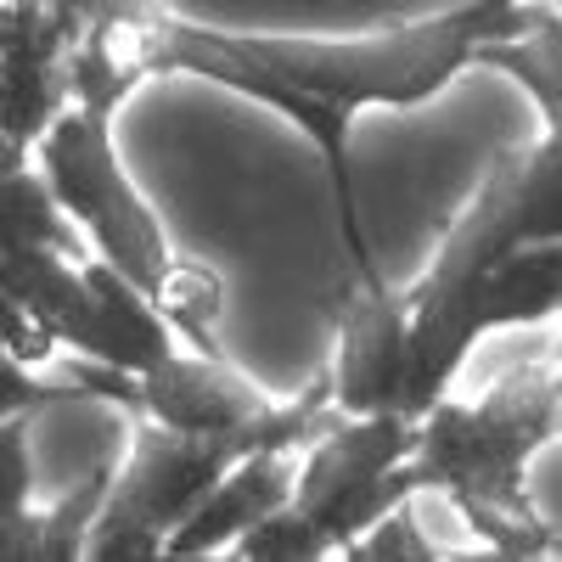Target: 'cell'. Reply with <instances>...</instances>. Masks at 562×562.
I'll list each match as a JSON object with an SVG mask.
<instances>
[{
    "instance_id": "1",
    "label": "cell",
    "mask_w": 562,
    "mask_h": 562,
    "mask_svg": "<svg viewBox=\"0 0 562 562\" xmlns=\"http://www.w3.org/2000/svg\"><path fill=\"white\" fill-rule=\"evenodd\" d=\"M551 0H467L456 12L349 34V40H304V34H214L198 23L164 18L158 29V74H198L237 97L288 119L326 164L333 203L349 259L360 281H383L371 243L360 231L355 164H349V119L360 108H416L473 68V52L490 40L529 34L551 23Z\"/></svg>"
},
{
    "instance_id": "2",
    "label": "cell",
    "mask_w": 562,
    "mask_h": 562,
    "mask_svg": "<svg viewBox=\"0 0 562 562\" xmlns=\"http://www.w3.org/2000/svg\"><path fill=\"white\" fill-rule=\"evenodd\" d=\"M557 434V366H518L479 400L439 394L416 416L411 461L479 546L501 557H557V529L529 501V456Z\"/></svg>"
},
{
    "instance_id": "3",
    "label": "cell",
    "mask_w": 562,
    "mask_h": 562,
    "mask_svg": "<svg viewBox=\"0 0 562 562\" xmlns=\"http://www.w3.org/2000/svg\"><path fill=\"white\" fill-rule=\"evenodd\" d=\"M524 164H529V147H506V153L490 158L484 186L473 192V203L456 214V225L445 231V248H439L434 270L400 299L405 326H411V371H405L400 411L411 422L439 394H450L461 360L479 344L473 326H467L479 281L506 248L524 243Z\"/></svg>"
},
{
    "instance_id": "4",
    "label": "cell",
    "mask_w": 562,
    "mask_h": 562,
    "mask_svg": "<svg viewBox=\"0 0 562 562\" xmlns=\"http://www.w3.org/2000/svg\"><path fill=\"white\" fill-rule=\"evenodd\" d=\"M34 164L52 186L57 209L90 237L97 259H108L124 281H135L140 293H153V281L169 270V237L147 198L135 192V180L119 164L113 147V119L90 108H63L34 140Z\"/></svg>"
},
{
    "instance_id": "5",
    "label": "cell",
    "mask_w": 562,
    "mask_h": 562,
    "mask_svg": "<svg viewBox=\"0 0 562 562\" xmlns=\"http://www.w3.org/2000/svg\"><path fill=\"white\" fill-rule=\"evenodd\" d=\"M74 23L63 0H0V135L34 140L68 108Z\"/></svg>"
},
{
    "instance_id": "6",
    "label": "cell",
    "mask_w": 562,
    "mask_h": 562,
    "mask_svg": "<svg viewBox=\"0 0 562 562\" xmlns=\"http://www.w3.org/2000/svg\"><path fill=\"white\" fill-rule=\"evenodd\" d=\"M405 371H411V326L405 304L383 281H360L338 321V360L326 371V400L344 416L371 411H400L405 400Z\"/></svg>"
},
{
    "instance_id": "7",
    "label": "cell",
    "mask_w": 562,
    "mask_h": 562,
    "mask_svg": "<svg viewBox=\"0 0 562 562\" xmlns=\"http://www.w3.org/2000/svg\"><path fill=\"white\" fill-rule=\"evenodd\" d=\"M416 445V422L405 411H371V416H344L333 434H321L315 445L299 450V473H293V506L315 529L333 512L360 495L366 484H378L394 461H405Z\"/></svg>"
},
{
    "instance_id": "8",
    "label": "cell",
    "mask_w": 562,
    "mask_h": 562,
    "mask_svg": "<svg viewBox=\"0 0 562 562\" xmlns=\"http://www.w3.org/2000/svg\"><path fill=\"white\" fill-rule=\"evenodd\" d=\"M270 400L259 394V383L248 371H237L225 355H180L169 349L153 371H140V411L175 434H231L254 422Z\"/></svg>"
},
{
    "instance_id": "9",
    "label": "cell",
    "mask_w": 562,
    "mask_h": 562,
    "mask_svg": "<svg viewBox=\"0 0 562 562\" xmlns=\"http://www.w3.org/2000/svg\"><path fill=\"white\" fill-rule=\"evenodd\" d=\"M158 12H113V18H90L74 45H68V102L113 119L124 97H135L147 79H158Z\"/></svg>"
},
{
    "instance_id": "10",
    "label": "cell",
    "mask_w": 562,
    "mask_h": 562,
    "mask_svg": "<svg viewBox=\"0 0 562 562\" xmlns=\"http://www.w3.org/2000/svg\"><path fill=\"white\" fill-rule=\"evenodd\" d=\"M293 473H299V450H254L237 467H225V479L169 529L164 557H214V551H225L248 524H259L265 512L293 501Z\"/></svg>"
},
{
    "instance_id": "11",
    "label": "cell",
    "mask_w": 562,
    "mask_h": 562,
    "mask_svg": "<svg viewBox=\"0 0 562 562\" xmlns=\"http://www.w3.org/2000/svg\"><path fill=\"white\" fill-rule=\"evenodd\" d=\"M0 281H7V293L23 310H34L52 326L63 338V349L97 360L102 310H97V293L85 281V259H68L57 248H0Z\"/></svg>"
},
{
    "instance_id": "12",
    "label": "cell",
    "mask_w": 562,
    "mask_h": 562,
    "mask_svg": "<svg viewBox=\"0 0 562 562\" xmlns=\"http://www.w3.org/2000/svg\"><path fill=\"white\" fill-rule=\"evenodd\" d=\"M557 304H562V243H518L484 270L467 326H473V338L501 333V326H535L551 321Z\"/></svg>"
},
{
    "instance_id": "13",
    "label": "cell",
    "mask_w": 562,
    "mask_h": 562,
    "mask_svg": "<svg viewBox=\"0 0 562 562\" xmlns=\"http://www.w3.org/2000/svg\"><path fill=\"white\" fill-rule=\"evenodd\" d=\"M85 281L97 293V310H102V344H97V360L119 366V371H153L169 349H175V333L164 326V315L153 310V299L124 281L108 259H85Z\"/></svg>"
},
{
    "instance_id": "14",
    "label": "cell",
    "mask_w": 562,
    "mask_h": 562,
    "mask_svg": "<svg viewBox=\"0 0 562 562\" xmlns=\"http://www.w3.org/2000/svg\"><path fill=\"white\" fill-rule=\"evenodd\" d=\"M153 310L164 326L198 355H225L220 349V315H225V276L198 265V259H169V270L153 281Z\"/></svg>"
},
{
    "instance_id": "15",
    "label": "cell",
    "mask_w": 562,
    "mask_h": 562,
    "mask_svg": "<svg viewBox=\"0 0 562 562\" xmlns=\"http://www.w3.org/2000/svg\"><path fill=\"white\" fill-rule=\"evenodd\" d=\"M0 248H57L68 259H90L79 248V225L57 209L40 164L0 175Z\"/></svg>"
},
{
    "instance_id": "16",
    "label": "cell",
    "mask_w": 562,
    "mask_h": 562,
    "mask_svg": "<svg viewBox=\"0 0 562 562\" xmlns=\"http://www.w3.org/2000/svg\"><path fill=\"white\" fill-rule=\"evenodd\" d=\"M473 63H479V68H501V74L518 79L529 97L540 102L546 130L562 124V23H557V18L540 23V29H529V34H512V40L479 45Z\"/></svg>"
},
{
    "instance_id": "17",
    "label": "cell",
    "mask_w": 562,
    "mask_h": 562,
    "mask_svg": "<svg viewBox=\"0 0 562 562\" xmlns=\"http://www.w3.org/2000/svg\"><path fill=\"white\" fill-rule=\"evenodd\" d=\"M108 490H113V461L97 467V473H85L52 506H40L45 512V551H40V562H74V557H85V540H90V529H97V518H102Z\"/></svg>"
},
{
    "instance_id": "18",
    "label": "cell",
    "mask_w": 562,
    "mask_h": 562,
    "mask_svg": "<svg viewBox=\"0 0 562 562\" xmlns=\"http://www.w3.org/2000/svg\"><path fill=\"white\" fill-rule=\"evenodd\" d=\"M225 551L231 557H259V562H315V557H333V540L315 529V518H304L288 501V506L265 512L259 524H248Z\"/></svg>"
},
{
    "instance_id": "19",
    "label": "cell",
    "mask_w": 562,
    "mask_h": 562,
    "mask_svg": "<svg viewBox=\"0 0 562 562\" xmlns=\"http://www.w3.org/2000/svg\"><path fill=\"white\" fill-rule=\"evenodd\" d=\"M411 501H416V495H411ZM411 501H400L394 512H383V518L371 524L360 540L344 546V557H355V562H428V557H439V546L416 529Z\"/></svg>"
},
{
    "instance_id": "20",
    "label": "cell",
    "mask_w": 562,
    "mask_h": 562,
    "mask_svg": "<svg viewBox=\"0 0 562 562\" xmlns=\"http://www.w3.org/2000/svg\"><path fill=\"white\" fill-rule=\"evenodd\" d=\"M34 411L29 416H0V524L34 501Z\"/></svg>"
},
{
    "instance_id": "21",
    "label": "cell",
    "mask_w": 562,
    "mask_h": 562,
    "mask_svg": "<svg viewBox=\"0 0 562 562\" xmlns=\"http://www.w3.org/2000/svg\"><path fill=\"white\" fill-rule=\"evenodd\" d=\"M68 400H79V394L63 383H45L40 371H23L18 360L0 355V416H29V411L40 416V411H57Z\"/></svg>"
},
{
    "instance_id": "22",
    "label": "cell",
    "mask_w": 562,
    "mask_h": 562,
    "mask_svg": "<svg viewBox=\"0 0 562 562\" xmlns=\"http://www.w3.org/2000/svg\"><path fill=\"white\" fill-rule=\"evenodd\" d=\"M0 355L7 360H18L23 371H45L57 355H63V338L52 333V326H45L34 310H12V321H7V338H0Z\"/></svg>"
},
{
    "instance_id": "23",
    "label": "cell",
    "mask_w": 562,
    "mask_h": 562,
    "mask_svg": "<svg viewBox=\"0 0 562 562\" xmlns=\"http://www.w3.org/2000/svg\"><path fill=\"white\" fill-rule=\"evenodd\" d=\"M40 551H45V512L29 501L0 524V562H40Z\"/></svg>"
},
{
    "instance_id": "24",
    "label": "cell",
    "mask_w": 562,
    "mask_h": 562,
    "mask_svg": "<svg viewBox=\"0 0 562 562\" xmlns=\"http://www.w3.org/2000/svg\"><path fill=\"white\" fill-rule=\"evenodd\" d=\"M12 310H18V299L7 293V281H0V338H7V321H12Z\"/></svg>"
}]
</instances>
